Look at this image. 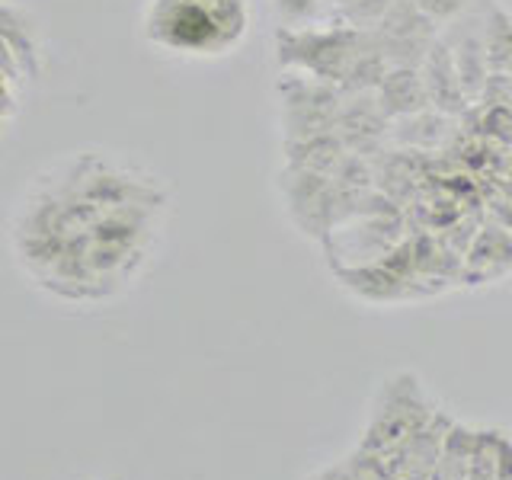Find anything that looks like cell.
Returning <instances> with one entry per match:
<instances>
[{"instance_id": "6da1fadb", "label": "cell", "mask_w": 512, "mask_h": 480, "mask_svg": "<svg viewBox=\"0 0 512 480\" xmlns=\"http://www.w3.org/2000/svg\"><path fill=\"white\" fill-rule=\"evenodd\" d=\"M167 186L112 151H71L45 164L16 199L7 244L20 276L61 304L125 295L164 237Z\"/></svg>"}, {"instance_id": "7a4b0ae2", "label": "cell", "mask_w": 512, "mask_h": 480, "mask_svg": "<svg viewBox=\"0 0 512 480\" xmlns=\"http://www.w3.org/2000/svg\"><path fill=\"white\" fill-rule=\"evenodd\" d=\"M250 20V0H148L141 36L167 55L221 58L244 45Z\"/></svg>"}, {"instance_id": "3957f363", "label": "cell", "mask_w": 512, "mask_h": 480, "mask_svg": "<svg viewBox=\"0 0 512 480\" xmlns=\"http://www.w3.org/2000/svg\"><path fill=\"white\" fill-rule=\"evenodd\" d=\"M372 42V29L343 23L340 16L317 26L276 29V61L282 71H298L343 87L349 68Z\"/></svg>"}, {"instance_id": "277c9868", "label": "cell", "mask_w": 512, "mask_h": 480, "mask_svg": "<svg viewBox=\"0 0 512 480\" xmlns=\"http://www.w3.org/2000/svg\"><path fill=\"white\" fill-rule=\"evenodd\" d=\"M439 407L432 404L429 394L423 391L420 375L413 372H397L384 378L372 400V413L362 429L359 452L365 455H388L391 448L404 445L410 436L432 423V416Z\"/></svg>"}, {"instance_id": "5b68a950", "label": "cell", "mask_w": 512, "mask_h": 480, "mask_svg": "<svg viewBox=\"0 0 512 480\" xmlns=\"http://www.w3.org/2000/svg\"><path fill=\"white\" fill-rule=\"evenodd\" d=\"M282 132L285 141H301L314 135L336 132L343 106V90L327 80H317L298 71H282Z\"/></svg>"}, {"instance_id": "8992f818", "label": "cell", "mask_w": 512, "mask_h": 480, "mask_svg": "<svg viewBox=\"0 0 512 480\" xmlns=\"http://www.w3.org/2000/svg\"><path fill=\"white\" fill-rule=\"evenodd\" d=\"M372 36L391 68H420L442 32L413 0H394L391 10L372 29Z\"/></svg>"}, {"instance_id": "52a82bcc", "label": "cell", "mask_w": 512, "mask_h": 480, "mask_svg": "<svg viewBox=\"0 0 512 480\" xmlns=\"http://www.w3.org/2000/svg\"><path fill=\"white\" fill-rule=\"evenodd\" d=\"M455 426V420L448 416L445 410H439L432 416V423L426 429H420L416 436H410L404 445L391 448L388 455H372L384 474L391 480H429L432 468H436V461L442 455V445H445V436L448 429Z\"/></svg>"}, {"instance_id": "ba28073f", "label": "cell", "mask_w": 512, "mask_h": 480, "mask_svg": "<svg viewBox=\"0 0 512 480\" xmlns=\"http://www.w3.org/2000/svg\"><path fill=\"white\" fill-rule=\"evenodd\" d=\"M452 29L442 32V39L448 45L455 61V71L461 77V87L468 93L471 103H480V96L487 90L490 80V55H487V39H484V26H468V23H448Z\"/></svg>"}, {"instance_id": "9c48e42d", "label": "cell", "mask_w": 512, "mask_h": 480, "mask_svg": "<svg viewBox=\"0 0 512 480\" xmlns=\"http://www.w3.org/2000/svg\"><path fill=\"white\" fill-rule=\"evenodd\" d=\"M420 77H423V87H426V100L432 109L445 112V116H461L464 109L474 106L468 100V93L461 87V77L455 71V61L452 52H448L445 39L439 36V42L429 48L426 61L420 64Z\"/></svg>"}, {"instance_id": "30bf717a", "label": "cell", "mask_w": 512, "mask_h": 480, "mask_svg": "<svg viewBox=\"0 0 512 480\" xmlns=\"http://www.w3.org/2000/svg\"><path fill=\"white\" fill-rule=\"evenodd\" d=\"M512 272V231L503 224H484L464 250V279L490 282Z\"/></svg>"}, {"instance_id": "8fae6325", "label": "cell", "mask_w": 512, "mask_h": 480, "mask_svg": "<svg viewBox=\"0 0 512 480\" xmlns=\"http://www.w3.org/2000/svg\"><path fill=\"white\" fill-rule=\"evenodd\" d=\"M375 96H378L381 112L391 122L416 116V112L429 109L420 68H391L388 77L381 80V87L375 90Z\"/></svg>"}, {"instance_id": "7c38bea8", "label": "cell", "mask_w": 512, "mask_h": 480, "mask_svg": "<svg viewBox=\"0 0 512 480\" xmlns=\"http://www.w3.org/2000/svg\"><path fill=\"white\" fill-rule=\"evenodd\" d=\"M346 151L349 148L340 138V132H327V135H314V138H301V141H285V164L333 176V170L340 167Z\"/></svg>"}, {"instance_id": "4fadbf2b", "label": "cell", "mask_w": 512, "mask_h": 480, "mask_svg": "<svg viewBox=\"0 0 512 480\" xmlns=\"http://www.w3.org/2000/svg\"><path fill=\"white\" fill-rule=\"evenodd\" d=\"M448 125H452V116H445V112L429 106L423 112H416V116L391 122V135H394V141L407 144V148L432 151V148H442L445 144Z\"/></svg>"}, {"instance_id": "5bb4252c", "label": "cell", "mask_w": 512, "mask_h": 480, "mask_svg": "<svg viewBox=\"0 0 512 480\" xmlns=\"http://www.w3.org/2000/svg\"><path fill=\"white\" fill-rule=\"evenodd\" d=\"M477 432L471 426H461L455 423L448 429L445 445H442V455L432 468L429 480H468L471 474V455H474V445H477Z\"/></svg>"}, {"instance_id": "9a60e30c", "label": "cell", "mask_w": 512, "mask_h": 480, "mask_svg": "<svg viewBox=\"0 0 512 480\" xmlns=\"http://www.w3.org/2000/svg\"><path fill=\"white\" fill-rule=\"evenodd\" d=\"M484 39H487L490 71L512 74V13L503 10L500 4H493V0L484 16Z\"/></svg>"}, {"instance_id": "2e32d148", "label": "cell", "mask_w": 512, "mask_h": 480, "mask_svg": "<svg viewBox=\"0 0 512 480\" xmlns=\"http://www.w3.org/2000/svg\"><path fill=\"white\" fill-rule=\"evenodd\" d=\"M272 10H276L279 26L285 29H301V26H317L333 20L327 0H272Z\"/></svg>"}, {"instance_id": "e0dca14e", "label": "cell", "mask_w": 512, "mask_h": 480, "mask_svg": "<svg viewBox=\"0 0 512 480\" xmlns=\"http://www.w3.org/2000/svg\"><path fill=\"white\" fill-rule=\"evenodd\" d=\"M496 445H500V429H480L477 432L468 480H496Z\"/></svg>"}, {"instance_id": "ac0fdd59", "label": "cell", "mask_w": 512, "mask_h": 480, "mask_svg": "<svg viewBox=\"0 0 512 480\" xmlns=\"http://www.w3.org/2000/svg\"><path fill=\"white\" fill-rule=\"evenodd\" d=\"M394 0H349L346 10L340 13V20L359 29H375L378 20L391 10Z\"/></svg>"}, {"instance_id": "d6986e66", "label": "cell", "mask_w": 512, "mask_h": 480, "mask_svg": "<svg viewBox=\"0 0 512 480\" xmlns=\"http://www.w3.org/2000/svg\"><path fill=\"white\" fill-rule=\"evenodd\" d=\"M413 4L420 7L436 26H442V23L448 26V23L461 20V16L471 10L474 0H413Z\"/></svg>"}, {"instance_id": "ffe728a7", "label": "cell", "mask_w": 512, "mask_h": 480, "mask_svg": "<svg viewBox=\"0 0 512 480\" xmlns=\"http://www.w3.org/2000/svg\"><path fill=\"white\" fill-rule=\"evenodd\" d=\"M496 480H512V439L500 429V445H496Z\"/></svg>"}, {"instance_id": "44dd1931", "label": "cell", "mask_w": 512, "mask_h": 480, "mask_svg": "<svg viewBox=\"0 0 512 480\" xmlns=\"http://www.w3.org/2000/svg\"><path fill=\"white\" fill-rule=\"evenodd\" d=\"M311 480H356V477H352L349 458H346L340 464H330V468H324V471H320L317 477H311Z\"/></svg>"}, {"instance_id": "7402d4cb", "label": "cell", "mask_w": 512, "mask_h": 480, "mask_svg": "<svg viewBox=\"0 0 512 480\" xmlns=\"http://www.w3.org/2000/svg\"><path fill=\"white\" fill-rule=\"evenodd\" d=\"M0 77H4V74H0ZM0 96H4V80H0Z\"/></svg>"}, {"instance_id": "603a6c76", "label": "cell", "mask_w": 512, "mask_h": 480, "mask_svg": "<svg viewBox=\"0 0 512 480\" xmlns=\"http://www.w3.org/2000/svg\"><path fill=\"white\" fill-rule=\"evenodd\" d=\"M96 480H106V477H96Z\"/></svg>"}, {"instance_id": "cb8c5ba5", "label": "cell", "mask_w": 512, "mask_h": 480, "mask_svg": "<svg viewBox=\"0 0 512 480\" xmlns=\"http://www.w3.org/2000/svg\"><path fill=\"white\" fill-rule=\"evenodd\" d=\"M509 77H512V74H509Z\"/></svg>"}]
</instances>
